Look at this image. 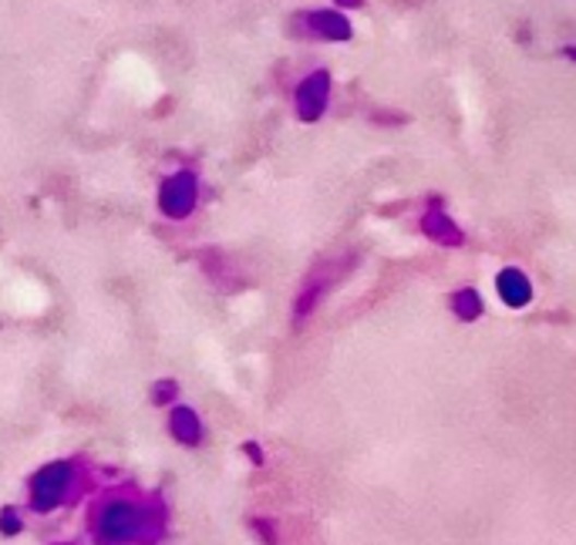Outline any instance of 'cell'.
<instances>
[{
	"label": "cell",
	"mask_w": 576,
	"mask_h": 545,
	"mask_svg": "<svg viewBox=\"0 0 576 545\" xmlns=\"http://www.w3.org/2000/svg\"><path fill=\"white\" fill-rule=\"evenodd\" d=\"M200 175L192 169H179V172H169L163 182H159V192H156V203H159V213L172 222H182L196 213L200 206Z\"/></svg>",
	"instance_id": "1"
},
{
	"label": "cell",
	"mask_w": 576,
	"mask_h": 545,
	"mask_svg": "<svg viewBox=\"0 0 576 545\" xmlns=\"http://www.w3.org/2000/svg\"><path fill=\"white\" fill-rule=\"evenodd\" d=\"M331 88H334V77H331L327 68H314L311 74H303L297 92H293L297 122H303V125L321 122L327 114V105H331Z\"/></svg>",
	"instance_id": "3"
},
{
	"label": "cell",
	"mask_w": 576,
	"mask_h": 545,
	"mask_svg": "<svg viewBox=\"0 0 576 545\" xmlns=\"http://www.w3.org/2000/svg\"><path fill=\"white\" fill-rule=\"evenodd\" d=\"M563 58H569V61H576V45H566V48H563Z\"/></svg>",
	"instance_id": "8"
},
{
	"label": "cell",
	"mask_w": 576,
	"mask_h": 545,
	"mask_svg": "<svg viewBox=\"0 0 576 545\" xmlns=\"http://www.w3.org/2000/svg\"><path fill=\"white\" fill-rule=\"evenodd\" d=\"M293 34L307 37V41H327V45H344L355 37V24L348 14L337 8H317V11H300L293 21Z\"/></svg>",
	"instance_id": "2"
},
{
	"label": "cell",
	"mask_w": 576,
	"mask_h": 545,
	"mask_svg": "<svg viewBox=\"0 0 576 545\" xmlns=\"http://www.w3.org/2000/svg\"><path fill=\"white\" fill-rule=\"evenodd\" d=\"M418 229L425 232V237H429L432 243H439V246H448V250L466 246V232H463V226H458V222L448 216V209L442 206L439 196L429 199L425 213H421V219H418Z\"/></svg>",
	"instance_id": "4"
},
{
	"label": "cell",
	"mask_w": 576,
	"mask_h": 545,
	"mask_svg": "<svg viewBox=\"0 0 576 545\" xmlns=\"http://www.w3.org/2000/svg\"><path fill=\"white\" fill-rule=\"evenodd\" d=\"M495 293L506 306L523 310L532 300V283L519 266H506V269H499V277H495Z\"/></svg>",
	"instance_id": "5"
},
{
	"label": "cell",
	"mask_w": 576,
	"mask_h": 545,
	"mask_svg": "<svg viewBox=\"0 0 576 545\" xmlns=\"http://www.w3.org/2000/svg\"><path fill=\"white\" fill-rule=\"evenodd\" d=\"M334 4H337V8H361L364 0H334Z\"/></svg>",
	"instance_id": "7"
},
{
	"label": "cell",
	"mask_w": 576,
	"mask_h": 545,
	"mask_svg": "<svg viewBox=\"0 0 576 545\" xmlns=\"http://www.w3.org/2000/svg\"><path fill=\"white\" fill-rule=\"evenodd\" d=\"M482 296H479V290L476 287H463V290H455L452 293V314L463 320V324H472V320H479L482 317Z\"/></svg>",
	"instance_id": "6"
}]
</instances>
